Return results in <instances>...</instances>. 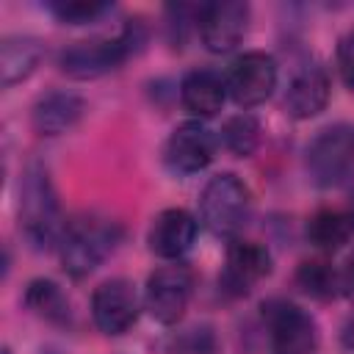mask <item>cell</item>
Returning <instances> with one entry per match:
<instances>
[{
	"mask_svg": "<svg viewBox=\"0 0 354 354\" xmlns=\"http://www.w3.org/2000/svg\"><path fill=\"white\" fill-rule=\"evenodd\" d=\"M122 227L105 213L83 210L75 213L69 221H64L61 238H58V254L61 266L72 279L88 277L119 243Z\"/></svg>",
	"mask_w": 354,
	"mask_h": 354,
	"instance_id": "obj_1",
	"label": "cell"
},
{
	"mask_svg": "<svg viewBox=\"0 0 354 354\" xmlns=\"http://www.w3.org/2000/svg\"><path fill=\"white\" fill-rule=\"evenodd\" d=\"M144 44L141 22L127 19L113 36H94L83 41H72L58 53V66L64 75L75 80H91L111 69H116L124 58L138 53Z\"/></svg>",
	"mask_w": 354,
	"mask_h": 354,
	"instance_id": "obj_2",
	"label": "cell"
},
{
	"mask_svg": "<svg viewBox=\"0 0 354 354\" xmlns=\"http://www.w3.org/2000/svg\"><path fill=\"white\" fill-rule=\"evenodd\" d=\"M19 230L36 249L58 243L64 230L55 185L50 180L47 166L39 160L28 163L19 183Z\"/></svg>",
	"mask_w": 354,
	"mask_h": 354,
	"instance_id": "obj_3",
	"label": "cell"
},
{
	"mask_svg": "<svg viewBox=\"0 0 354 354\" xmlns=\"http://www.w3.org/2000/svg\"><path fill=\"white\" fill-rule=\"evenodd\" d=\"M249 213H252V194L243 185V180H238L232 171H221L205 183L199 196V216L213 235L218 238L238 235L249 221Z\"/></svg>",
	"mask_w": 354,
	"mask_h": 354,
	"instance_id": "obj_4",
	"label": "cell"
},
{
	"mask_svg": "<svg viewBox=\"0 0 354 354\" xmlns=\"http://www.w3.org/2000/svg\"><path fill=\"white\" fill-rule=\"evenodd\" d=\"M354 169V124L337 122L307 144V174L318 188L340 185Z\"/></svg>",
	"mask_w": 354,
	"mask_h": 354,
	"instance_id": "obj_5",
	"label": "cell"
},
{
	"mask_svg": "<svg viewBox=\"0 0 354 354\" xmlns=\"http://www.w3.org/2000/svg\"><path fill=\"white\" fill-rule=\"evenodd\" d=\"M263 321L271 354H315L318 324L299 304L288 299H268L263 301Z\"/></svg>",
	"mask_w": 354,
	"mask_h": 354,
	"instance_id": "obj_6",
	"label": "cell"
},
{
	"mask_svg": "<svg viewBox=\"0 0 354 354\" xmlns=\"http://www.w3.org/2000/svg\"><path fill=\"white\" fill-rule=\"evenodd\" d=\"M191 290H194V271L185 263L174 260L149 274L144 288V307L158 324L171 326L185 315Z\"/></svg>",
	"mask_w": 354,
	"mask_h": 354,
	"instance_id": "obj_7",
	"label": "cell"
},
{
	"mask_svg": "<svg viewBox=\"0 0 354 354\" xmlns=\"http://www.w3.org/2000/svg\"><path fill=\"white\" fill-rule=\"evenodd\" d=\"M227 94L238 108H254L266 102L277 86V61L268 53L252 50L238 55L227 69Z\"/></svg>",
	"mask_w": 354,
	"mask_h": 354,
	"instance_id": "obj_8",
	"label": "cell"
},
{
	"mask_svg": "<svg viewBox=\"0 0 354 354\" xmlns=\"http://www.w3.org/2000/svg\"><path fill=\"white\" fill-rule=\"evenodd\" d=\"M199 39L210 53H230L249 28V6L241 0H213L196 11Z\"/></svg>",
	"mask_w": 354,
	"mask_h": 354,
	"instance_id": "obj_9",
	"label": "cell"
},
{
	"mask_svg": "<svg viewBox=\"0 0 354 354\" xmlns=\"http://www.w3.org/2000/svg\"><path fill=\"white\" fill-rule=\"evenodd\" d=\"M91 318L100 332L122 335L138 318V293L130 279H105L91 293Z\"/></svg>",
	"mask_w": 354,
	"mask_h": 354,
	"instance_id": "obj_10",
	"label": "cell"
},
{
	"mask_svg": "<svg viewBox=\"0 0 354 354\" xmlns=\"http://www.w3.org/2000/svg\"><path fill=\"white\" fill-rule=\"evenodd\" d=\"M216 158V138L202 122H183L163 147V160L174 174H196Z\"/></svg>",
	"mask_w": 354,
	"mask_h": 354,
	"instance_id": "obj_11",
	"label": "cell"
},
{
	"mask_svg": "<svg viewBox=\"0 0 354 354\" xmlns=\"http://www.w3.org/2000/svg\"><path fill=\"white\" fill-rule=\"evenodd\" d=\"M271 274V252L257 241H232L224 254L221 290L230 296H246L263 277Z\"/></svg>",
	"mask_w": 354,
	"mask_h": 354,
	"instance_id": "obj_12",
	"label": "cell"
},
{
	"mask_svg": "<svg viewBox=\"0 0 354 354\" xmlns=\"http://www.w3.org/2000/svg\"><path fill=\"white\" fill-rule=\"evenodd\" d=\"M329 72L318 61L301 64L293 77L288 80L285 91V113L293 119H313L318 116L329 102Z\"/></svg>",
	"mask_w": 354,
	"mask_h": 354,
	"instance_id": "obj_13",
	"label": "cell"
},
{
	"mask_svg": "<svg viewBox=\"0 0 354 354\" xmlns=\"http://www.w3.org/2000/svg\"><path fill=\"white\" fill-rule=\"evenodd\" d=\"M196 218L183 207L160 210L147 232L149 252L163 260H180L196 241Z\"/></svg>",
	"mask_w": 354,
	"mask_h": 354,
	"instance_id": "obj_14",
	"label": "cell"
},
{
	"mask_svg": "<svg viewBox=\"0 0 354 354\" xmlns=\"http://www.w3.org/2000/svg\"><path fill=\"white\" fill-rule=\"evenodd\" d=\"M227 100V80L216 72V69H191L183 80H180V102L188 113L207 119L216 116L221 111Z\"/></svg>",
	"mask_w": 354,
	"mask_h": 354,
	"instance_id": "obj_15",
	"label": "cell"
},
{
	"mask_svg": "<svg viewBox=\"0 0 354 354\" xmlns=\"http://www.w3.org/2000/svg\"><path fill=\"white\" fill-rule=\"evenodd\" d=\"M86 111V102L72 91H47L36 100L30 111L33 130L39 136H61L72 130Z\"/></svg>",
	"mask_w": 354,
	"mask_h": 354,
	"instance_id": "obj_16",
	"label": "cell"
},
{
	"mask_svg": "<svg viewBox=\"0 0 354 354\" xmlns=\"http://www.w3.org/2000/svg\"><path fill=\"white\" fill-rule=\"evenodd\" d=\"M44 50L41 41L33 36H6L0 44V72H3V86L11 88L14 83L25 80L33 75L39 66Z\"/></svg>",
	"mask_w": 354,
	"mask_h": 354,
	"instance_id": "obj_17",
	"label": "cell"
},
{
	"mask_svg": "<svg viewBox=\"0 0 354 354\" xmlns=\"http://www.w3.org/2000/svg\"><path fill=\"white\" fill-rule=\"evenodd\" d=\"M25 307L47 324H55V326L72 324V304L61 290V285L53 279H41V277L30 279L25 288Z\"/></svg>",
	"mask_w": 354,
	"mask_h": 354,
	"instance_id": "obj_18",
	"label": "cell"
},
{
	"mask_svg": "<svg viewBox=\"0 0 354 354\" xmlns=\"http://www.w3.org/2000/svg\"><path fill=\"white\" fill-rule=\"evenodd\" d=\"M351 232H354L351 213H343L335 207H321L307 221V241L324 252H335L343 243H348Z\"/></svg>",
	"mask_w": 354,
	"mask_h": 354,
	"instance_id": "obj_19",
	"label": "cell"
},
{
	"mask_svg": "<svg viewBox=\"0 0 354 354\" xmlns=\"http://www.w3.org/2000/svg\"><path fill=\"white\" fill-rule=\"evenodd\" d=\"M296 285H299L307 296L321 299V301L335 299L337 293H343V290H340V271H337L329 260H321V257L304 260V263L296 268Z\"/></svg>",
	"mask_w": 354,
	"mask_h": 354,
	"instance_id": "obj_20",
	"label": "cell"
},
{
	"mask_svg": "<svg viewBox=\"0 0 354 354\" xmlns=\"http://www.w3.org/2000/svg\"><path fill=\"white\" fill-rule=\"evenodd\" d=\"M221 144L235 158H249L260 144V122L252 113H235L221 127Z\"/></svg>",
	"mask_w": 354,
	"mask_h": 354,
	"instance_id": "obj_21",
	"label": "cell"
},
{
	"mask_svg": "<svg viewBox=\"0 0 354 354\" xmlns=\"http://www.w3.org/2000/svg\"><path fill=\"white\" fill-rule=\"evenodd\" d=\"M108 8H111L108 3H97V0H55V3H47V11H50L58 22H69V25L94 22V19L102 17Z\"/></svg>",
	"mask_w": 354,
	"mask_h": 354,
	"instance_id": "obj_22",
	"label": "cell"
},
{
	"mask_svg": "<svg viewBox=\"0 0 354 354\" xmlns=\"http://www.w3.org/2000/svg\"><path fill=\"white\" fill-rule=\"evenodd\" d=\"M337 72H340V80L354 91V30H348L340 41H337Z\"/></svg>",
	"mask_w": 354,
	"mask_h": 354,
	"instance_id": "obj_23",
	"label": "cell"
},
{
	"mask_svg": "<svg viewBox=\"0 0 354 354\" xmlns=\"http://www.w3.org/2000/svg\"><path fill=\"white\" fill-rule=\"evenodd\" d=\"M340 290L348 293V296H354V252L346 257V263L340 268Z\"/></svg>",
	"mask_w": 354,
	"mask_h": 354,
	"instance_id": "obj_24",
	"label": "cell"
},
{
	"mask_svg": "<svg viewBox=\"0 0 354 354\" xmlns=\"http://www.w3.org/2000/svg\"><path fill=\"white\" fill-rule=\"evenodd\" d=\"M340 343H343L348 351H354V315L346 318V324H343V329H340Z\"/></svg>",
	"mask_w": 354,
	"mask_h": 354,
	"instance_id": "obj_25",
	"label": "cell"
},
{
	"mask_svg": "<svg viewBox=\"0 0 354 354\" xmlns=\"http://www.w3.org/2000/svg\"><path fill=\"white\" fill-rule=\"evenodd\" d=\"M348 213H351V218H354V191H351V210H348Z\"/></svg>",
	"mask_w": 354,
	"mask_h": 354,
	"instance_id": "obj_26",
	"label": "cell"
}]
</instances>
